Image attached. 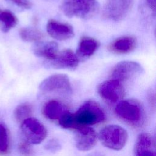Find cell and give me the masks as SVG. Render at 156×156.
<instances>
[{"label":"cell","mask_w":156,"mask_h":156,"mask_svg":"<svg viewBox=\"0 0 156 156\" xmlns=\"http://www.w3.org/2000/svg\"><path fill=\"white\" fill-rule=\"evenodd\" d=\"M114 111L119 119L131 127L140 128L145 123L146 112L142 104L138 100L129 99L120 101Z\"/></svg>","instance_id":"1"},{"label":"cell","mask_w":156,"mask_h":156,"mask_svg":"<svg viewBox=\"0 0 156 156\" xmlns=\"http://www.w3.org/2000/svg\"><path fill=\"white\" fill-rule=\"evenodd\" d=\"M73 114L74 121L77 130L82 127H90L103 122L105 119L102 107L93 100L85 101Z\"/></svg>","instance_id":"2"},{"label":"cell","mask_w":156,"mask_h":156,"mask_svg":"<svg viewBox=\"0 0 156 156\" xmlns=\"http://www.w3.org/2000/svg\"><path fill=\"white\" fill-rule=\"evenodd\" d=\"M99 8V4L96 0H63L60 5L62 12L67 17L83 20H89L94 16Z\"/></svg>","instance_id":"3"},{"label":"cell","mask_w":156,"mask_h":156,"mask_svg":"<svg viewBox=\"0 0 156 156\" xmlns=\"http://www.w3.org/2000/svg\"><path fill=\"white\" fill-rule=\"evenodd\" d=\"M98 138L105 147L119 151L126 145L128 134L127 131L120 126L110 124L105 126L99 131Z\"/></svg>","instance_id":"4"},{"label":"cell","mask_w":156,"mask_h":156,"mask_svg":"<svg viewBox=\"0 0 156 156\" xmlns=\"http://www.w3.org/2000/svg\"><path fill=\"white\" fill-rule=\"evenodd\" d=\"M144 72L143 66L134 61H122L112 68L110 78L124 83L141 76Z\"/></svg>","instance_id":"5"},{"label":"cell","mask_w":156,"mask_h":156,"mask_svg":"<svg viewBox=\"0 0 156 156\" xmlns=\"http://www.w3.org/2000/svg\"><path fill=\"white\" fill-rule=\"evenodd\" d=\"M21 130L24 140L31 144L41 143L46 137L45 126L37 118L30 117L21 123Z\"/></svg>","instance_id":"6"},{"label":"cell","mask_w":156,"mask_h":156,"mask_svg":"<svg viewBox=\"0 0 156 156\" xmlns=\"http://www.w3.org/2000/svg\"><path fill=\"white\" fill-rule=\"evenodd\" d=\"M133 2V0H107L102 10L103 16L110 21H121L129 13Z\"/></svg>","instance_id":"7"},{"label":"cell","mask_w":156,"mask_h":156,"mask_svg":"<svg viewBox=\"0 0 156 156\" xmlns=\"http://www.w3.org/2000/svg\"><path fill=\"white\" fill-rule=\"evenodd\" d=\"M39 90L43 93L56 92L69 94L72 92L69 79L63 74H56L48 77L40 83Z\"/></svg>","instance_id":"8"},{"label":"cell","mask_w":156,"mask_h":156,"mask_svg":"<svg viewBox=\"0 0 156 156\" xmlns=\"http://www.w3.org/2000/svg\"><path fill=\"white\" fill-rule=\"evenodd\" d=\"M100 97L110 103L119 102L125 95L124 84L113 79L101 82L97 88Z\"/></svg>","instance_id":"9"},{"label":"cell","mask_w":156,"mask_h":156,"mask_svg":"<svg viewBox=\"0 0 156 156\" xmlns=\"http://www.w3.org/2000/svg\"><path fill=\"white\" fill-rule=\"evenodd\" d=\"M79 58L73 51L69 49L59 52L52 60L46 61L45 65L52 69H68L74 70L79 65Z\"/></svg>","instance_id":"10"},{"label":"cell","mask_w":156,"mask_h":156,"mask_svg":"<svg viewBox=\"0 0 156 156\" xmlns=\"http://www.w3.org/2000/svg\"><path fill=\"white\" fill-rule=\"evenodd\" d=\"M75 144L77 149L81 151L91 149L96 144L98 134L91 127H82L76 130Z\"/></svg>","instance_id":"11"},{"label":"cell","mask_w":156,"mask_h":156,"mask_svg":"<svg viewBox=\"0 0 156 156\" xmlns=\"http://www.w3.org/2000/svg\"><path fill=\"white\" fill-rule=\"evenodd\" d=\"M156 145L154 137L149 133L139 134L136 140L134 156H156Z\"/></svg>","instance_id":"12"},{"label":"cell","mask_w":156,"mask_h":156,"mask_svg":"<svg viewBox=\"0 0 156 156\" xmlns=\"http://www.w3.org/2000/svg\"><path fill=\"white\" fill-rule=\"evenodd\" d=\"M46 31L51 37L57 40H66L74 36V29L72 26L55 20H49L48 21Z\"/></svg>","instance_id":"13"},{"label":"cell","mask_w":156,"mask_h":156,"mask_svg":"<svg viewBox=\"0 0 156 156\" xmlns=\"http://www.w3.org/2000/svg\"><path fill=\"white\" fill-rule=\"evenodd\" d=\"M41 112L43 115L48 119L58 121L69 110L67 107L62 102L55 99H51L44 103Z\"/></svg>","instance_id":"14"},{"label":"cell","mask_w":156,"mask_h":156,"mask_svg":"<svg viewBox=\"0 0 156 156\" xmlns=\"http://www.w3.org/2000/svg\"><path fill=\"white\" fill-rule=\"evenodd\" d=\"M32 52L38 57L44 58L46 61L54 59L58 54V45L55 41H38L32 47Z\"/></svg>","instance_id":"15"},{"label":"cell","mask_w":156,"mask_h":156,"mask_svg":"<svg viewBox=\"0 0 156 156\" xmlns=\"http://www.w3.org/2000/svg\"><path fill=\"white\" fill-rule=\"evenodd\" d=\"M136 44L137 40L134 37L122 36L113 41L109 45L108 49L111 52L116 54H127L135 49Z\"/></svg>","instance_id":"16"},{"label":"cell","mask_w":156,"mask_h":156,"mask_svg":"<svg viewBox=\"0 0 156 156\" xmlns=\"http://www.w3.org/2000/svg\"><path fill=\"white\" fill-rule=\"evenodd\" d=\"M99 46L100 43L96 39L90 37H82L79 43L76 55L79 60L87 59L94 54Z\"/></svg>","instance_id":"17"},{"label":"cell","mask_w":156,"mask_h":156,"mask_svg":"<svg viewBox=\"0 0 156 156\" xmlns=\"http://www.w3.org/2000/svg\"><path fill=\"white\" fill-rule=\"evenodd\" d=\"M15 15L9 10L0 8V29L3 32H8L18 24Z\"/></svg>","instance_id":"18"},{"label":"cell","mask_w":156,"mask_h":156,"mask_svg":"<svg viewBox=\"0 0 156 156\" xmlns=\"http://www.w3.org/2000/svg\"><path fill=\"white\" fill-rule=\"evenodd\" d=\"M19 35L22 40L26 42H38L43 38V34L33 27H22L19 30Z\"/></svg>","instance_id":"19"},{"label":"cell","mask_w":156,"mask_h":156,"mask_svg":"<svg viewBox=\"0 0 156 156\" xmlns=\"http://www.w3.org/2000/svg\"><path fill=\"white\" fill-rule=\"evenodd\" d=\"M32 114V107L27 102L19 104L14 110L13 115L16 121L21 123L25 119L31 117Z\"/></svg>","instance_id":"20"},{"label":"cell","mask_w":156,"mask_h":156,"mask_svg":"<svg viewBox=\"0 0 156 156\" xmlns=\"http://www.w3.org/2000/svg\"><path fill=\"white\" fill-rule=\"evenodd\" d=\"M10 150L8 130L3 124H0V155H7Z\"/></svg>","instance_id":"21"},{"label":"cell","mask_w":156,"mask_h":156,"mask_svg":"<svg viewBox=\"0 0 156 156\" xmlns=\"http://www.w3.org/2000/svg\"><path fill=\"white\" fill-rule=\"evenodd\" d=\"M59 125L64 129H76L73 114L69 112H66L58 119Z\"/></svg>","instance_id":"22"},{"label":"cell","mask_w":156,"mask_h":156,"mask_svg":"<svg viewBox=\"0 0 156 156\" xmlns=\"http://www.w3.org/2000/svg\"><path fill=\"white\" fill-rule=\"evenodd\" d=\"M18 151L23 156H31L33 154V150L31 144L23 139L18 143Z\"/></svg>","instance_id":"23"},{"label":"cell","mask_w":156,"mask_h":156,"mask_svg":"<svg viewBox=\"0 0 156 156\" xmlns=\"http://www.w3.org/2000/svg\"><path fill=\"white\" fill-rule=\"evenodd\" d=\"M44 148L51 152H56L61 149V144L58 140L52 138L46 143Z\"/></svg>","instance_id":"24"},{"label":"cell","mask_w":156,"mask_h":156,"mask_svg":"<svg viewBox=\"0 0 156 156\" xmlns=\"http://www.w3.org/2000/svg\"><path fill=\"white\" fill-rule=\"evenodd\" d=\"M7 1L10 2L11 3L13 4L16 6L18 7L19 8L28 10L30 9L32 6V2L30 0H7Z\"/></svg>","instance_id":"25"},{"label":"cell","mask_w":156,"mask_h":156,"mask_svg":"<svg viewBox=\"0 0 156 156\" xmlns=\"http://www.w3.org/2000/svg\"><path fill=\"white\" fill-rule=\"evenodd\" d=\"M147 7L154 13L155 12V0H145Z\"/></svg>","instance_id":"26"}]
</instances>
